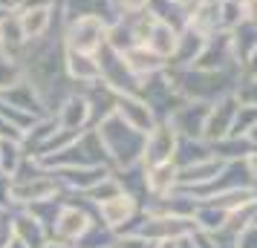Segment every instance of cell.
<instances>
[{
    "mask_svg": "<svg viewBox=\"0 0 257 248\" xmlns=\"http://www.w3.org/2000/svg\"><path fill=\"white\" fill-rule=\"evenodd\" d=\"M61 196H64V202H61L58 216H55V222H52L49 239L75 245L84 236V231H87L95 219L93 205L87 202V196H78V193H61Z\"/></svg>",
    "mask_w": 257,
    "mask_h": 248,
    "instance_id": "7a4b0ae2",
    "label": "cell"
},
{
    "mask_svg": "<svg viewBox=\"0 0 257 248\" xmlns=\"http://www.w3.org/2000/svg\"><path fill=\"white\" fill-rule=\"evenodd\" d=\"M116 3H118V9H124V12H133V15L145 12V9L151 6V0H116Z\"/></svg>",
    "mask_w": 257,
    "mask_h": 248,
    "instance_id": "4dcf8cb0",
    "label": "cell"
},
{
    "mask_svg": "<svg viewBox=\"0 0 257 248\" xmlns=\"http://www.w3.org/2000/svg\"><path fill=\"white\" fill-rule=\"evenodd\" d=\"M234 95L240 98V104H251V107H257V75H248V78H243V81L237 84Z\"/></svg>",
    "mask_w": 257,
    "mask_h": 248,
    "instance_id": "83f0119b",
    "label": "cell"
},
{
    "mask_svg": "<svg viewBox=\"0 0 257 248\" xmlns=\"http://www.w3.org/2000/svg\"><path fill=\"white\" fill-rule=\"evenodd\" d=\"M118 193H124V190H121V185H118L116 173L110 170V173H107L101 182H95L93 188H90V193H87V202H90V205H98V202L113 199V196H118Z\"/></svg>",
    "mask_w": 257,
    "mask_h": 248,
    "instance_id": "cb8c5ba5",
    "label": "cell"
},
{
    "mask_svg": "<svg viewBox=\"0 0 257 248\" xmlns=\"http://www.w3.org/2000/svg\"><path fill=\"white\" fill-rule=\"evenodd\" d=\"M176 44H179V32H176L171 24H165V21H153L151 32H148V38H145V47L151 49V52H156L162 61H171L176 52Z\"/></svg>",
    "mask_w": 257,
    "mask_h": 248,
    "instance_id": "e0dca14e",
    "label": "cell"
},
{
    "mask_svg": "<svg viewBox=\"0 0 257 248\" xmlns=\"http://www.w3.org/2000/svg\"><path fill=\"white\" fill-rule=\"evenodd\" d=\"M145 182H148V196H162L179 188V167L174 162L145 167Z\"/></svg>",
    "mask_w": 257,
    "mask_h": 248,
    "instance_id": "ac0fdd59",
    "label": "cell"
},
{
    "mask_svg": "<svg viewBox=\"0 0 257 248\" xmlns=\"http://www.w3.org/2000/svg\"><path fill=\"white\" fill-rule=\"evenodd\" d=\"M254 124H257V107L240 104L237 107V116H234V124H231V136H248Z\"/></svg>",
    "mask_w": 257,
    "mask_h": 248,
    "instance_id": "484cf974",
    "label": "cell"
},
{
    "mask_svg": "<svg viewBox=\"0 0 257 248\" xmlns=\"http://www.w3.org/2000/svg\"><path fill=\"white\" fill-rule=\"evenodd\" d=\"M208 156H214L211 153V142H205V139H179L174 153V165L185 167V165H194V162H202Z\"/></svg>",
    "mask_w": 257,
    "mask_h": 248,
    "instance_id": "7402d4cb",
    "label": "cell"
},
{
    "mask_svg": "<svg viewBox=\"0 0 257 248\" xmlns=\"http://www.w3.org/2000/svg\"><path fill=\"white\" fill-rule=\"evenodd\" d=\"M194 219L191 216H165V213H145L136 219L130 234H139L148 242H168V239H182L194 234Z\"/></svg>",
    "mask_w": 257,
    "mask_h": 248,
    "instance_id": "277c9868",
    "label": "cell"
},
{
    "mask_svg": "<svg viewBox=\"0 0 257 248\" xmlns=\"http://www.w3.org/2000/svg\"><path fill=\"white\" fill-rule=\"evenodd\" d=\"M151 248H153V245H151Z\"/></svg>",
    "mask_w": 257,
    "mask_h": 248,
    "instance_id": "f35d334b",
    "label": "cell"
},
{
    "mask_svg": "<svg viewBox=\"0 0 257 248\" xmlns=\"http://www.w3.org/2000/svg\"><path fill=\"white\" fill-rule=\"evenodd\" d=\"M93 213H95V219L101 225H107L110 231H116V234H130L133 225H136V219L142 216V202L136 199V196H130V193H118L113 199L93 205Z\"/></svg>",
    "mask_w": 257,
    "mask_h": 248,
    "instance_id": "8992f818",
    "label": "cell"
},
{
    "mask_svg": "<svg viewBox=\"0 0 257 248\" xmlns=\"http://www.w3.org/2000/svg\"><path fill=\"white\" fill-rule=\"evenodd\" d=\"M248 167H251V173H254V179H257V150L248 156Z\"/></svg>",
    "mask_w": 257,
    "mask_h": 248,
    "instance_id": "836d02e7",
    "label": "cell"
},
{
    "mask_svg": "<svg viewBox=\"0 0 257 248\" xmlns=\"http://www.w3.org/2000/svg\"><path fill=\"white\" fill-rule=\"evenodd\" d=\"M237 107H240V98L234 93L211 101L208 118H205V133H202L205 142H220L225 136H231V124H234V116H237Z\"/></svg>",
    "mask_w": 257,
    "mask_h": 248,
    "instance_id": "7c38bea8",
    "label": "cell"
},
{
    "mask_svg": "<svg viewBox=\"0 0 257 248\" xmlns=\"http://www.w3.org/2000/svg\"><path fill=\"white\" fill-rule=\"evenodd\" d=\"M61 202H64V196H55V199H44V202H35V205H29L26 211L32 213L38 222L47 228V231H52V222H55V216H58Z\"/></svg>",
    "mask_w": 257,
    "mask_h": 248,
    "instance_id": "d4e9b609",
    "label": "cell"
},
{
    "mask_svg": "<svg viewBox=\"0 0 257 248\" xmlns=\"http://www.w3.org/2000/svg\"><path fill=\"white\" fill-rule=\"evenodd\" d=\"M113 242H116V231H110L107 225L93 219V225L84 231V236L75 242V248H113Z\"/></svg>",
    "mask_w": 257,
    "mask_h": 248,
    "instance_id": "603a6c76",
    "label": "cell"
},
{
    "mask_svg": "<svg viewBox=\"0 0 257 248\" xmlns=\"http://www.w3.org/2000/svg\"><path fill=\"white\" fill-rule=\"evenodd\" d=\"M176 248H199V242H197L194 234H188V236H182V239H176Z\"/></svg>",
    "mask_w": 257,
    "mask_h": 248,
    "instance_id": "d6a6232c",
    "label": "cell"
},
{
    "mask_svg": "<svg viewBox=\"0 0 257 248\" xmlns=\"http://www.w3.org/2000/svg\"><path fill=\"white\" fill-rule=\"evenodd\" d=\"M58 179L52 176L49 170H38L32 176H15L9 182V205L12 208H29L35 202H44V199H55L61 196Z\"/></svg>",
    "mask_w": 257,
    "mask_h": 248,
    "instance_id": "3957f363",
    "label": "cell"
},
{
    "mask_svg": "<svg viewBox=\"0 0 257 248\" xmlns=\"http://www.w3.org/2000/svg\"><path fill=\"white\" fill-rule=\"evenodd\" d=\"M222 165H225L222 159L208 156V159H202V162L179 167V188L188 190V193H197V190H202L205 185H211V182L217 179V173L222 170Z\"/></svg>",
    "mask_w": 257,
    "mask_h": 248,
    "instance_id": "5bb4252c",
    "label": "cell"
},
{
    "mask_svg": "<svg viewBox=\"0 0 257 248\" xmlns=\"http://www.w3.org/2000/svg\"><path fill=\"white\" fill-rule=\"evenodd\" d=\"M121 61L127 64V70L136 75V78H151V75H159V72L168 70V61H162L156 52L145 47V44H136V47H130L127 52H121Z\"/></svg>",
    "mask_w": 257,
    "mask_h": 248,
    "instance_id": "9a60e30c",
    "label": "cell"
},
{
    "mask_svg": "<svg viewBox=\"0 0 257 248\" xmlns=\"http://www.w3.org/2000/svg\"><path fill=\"white\" fill-rule=\"evenodd\" d=\"M257 147L248 136H225L220 142H211V153L222 162H248V156Z\"/></svg>",
    "mask_w": 257,
    "mask_h": 248,
    "instance_id": "ffe728a7",
    "label": "cell"
},
{
    "mask_svg": "<svg viewBox=\"0 0 257 248\" xmlns=\"http://www.w3.org/2000/svg\"><path fill=\"white\" fill-rule=\"evenodd\" d=\"M248 139H251V144H254V147H257V124H254V127H251V133H248Z\"/></svg>",
    "mask_w": 257,
    "mask_h": 248,
    "instance_id": "8d00e7d4",
    "label": "cell"
},
{
    "mask_svg": "<svg viewBox=\"0 0 257 248\" xmlns=\"http://www.w3.org/2000/svg\"><path fill=\"white\" fill-rule=\"evenodd\" d=\"M64 72L72 84H84V87H93L101 81V61L98 52H75V49L64 47Z\"/></svg>",
    "mask_w": 257,
    "mask_h": 248,
    "instance_id": "4fadbf2b",
    "label": "cell"
},
{
    "mask_svg": "<svg viewBox=\"0 0 257 248\" xmlns=\"http://www.w3.org/2000/svg\"><path fill=\"white\" fill-rule=\"evenodd\" d=\"M237 248H257V222H251L237 234Z\"/></svg>",
    "mask_w": 257,
    "mask_h": 248,
    "instance_id": "f1b7e54d",
    "label": "cell"
},
{
    "mask_svg": "<svg viewBox=\"0 0 257 248\" xmlns=\"http://www.w3.org/2000/svg\"><path fill=\"white\" fill-rule=\"evenodd\" d=\"M176 144H179V136L171 127V121H156L153 130L145 133V147H142V165H162V162H174Z\"/></svg>",
    "mask_w": 257,
    "mask_h": 248,
    "instance_id": "52a82bcc",
    "label": "cell"
},
{
    "mask_svg": "<svg viewBox=\"0 0 257 248\" xmlns=\"http://www.w3.org/2000/svg\"><path fill=\"white\" fill-rule=\"evenodd\" d=\"M18 21H21L26 44L29 41H38V38L47 35L49 24H52V6H29V9H21Z\"/></svg>",
    "mask_w": 257,
    "mask_h": 248,
    "instance_id": "d6986e66",
    "label": "cell"
},
{
    "mask_svg": "<svg viewBox=\"0 0 257 248\" xmlns=\"http://www.w3.org/2000/svg\"><path fill=\"white\" fill-rule=\"evenodd\" d=\"M52 116H55L61 130L67 133H81L87 127H93V107H90L87 93H70Z\"/></svg>",
    "mask_w": 257,
    "mask_h": 248,
    "instance_id": "9c48e42d",
    "label": "cell"
},
{
    "mask_svg": "<svg viewBox=\"0 0 257 248\" xmlns=\"http://www.w3.org/2000/svg\"><path fill=\"white\" fill-rule=\"evenodd\" d=\"M208 107L205 101H182L165 121H171L179 139H202L205 133V118H208Z\"/></svg>",
    "mask_w": 257,
    "mask_h": 248,
    "instance_id": "8fae6325",
    "label": "cell"
},
{
    "mask_svg": "<svg viewBox=\"0 0 257 248\" xmlns=\"http://www.w3.org/2000/svg\"><path fill=\"white\" fill-rule=\"evenodd\" d=\"M124 124H130L133 130L148 133L153 130V124L159 121L153 107L148 104V98H142L139 93H118L116 95V110H113Z\"/></svg>",
    "mask_w": 257,
    "mask_h": 248,
    "instance_id": "30bf717a",
    "label": "cell"
},
{
    "mask_svg": "<svg viewBox=\"0 0 257 248\" xmlns=\"http://www.w3.org/2000/svg\"><path fill=\"white\" fill-rule=\"evenodd\" d=\"M44 248H75V245H67V242H55V239H49Z\"/></svg>",
    "mask_w": 257,
    "mask_h": 248,
    "instance_id": "e575fe53",
    "label": "cell"
},
{
    "mask_svg": "<svg viewBox=\"0 0 257 248\" xmlns=\"http://www.w3.org/2000/svg\"><path fill=\"white\" fill-rule=\"evenodd\" d=\"M3 248H26V245H24V242H21V239H18V236H15L12 242H9V245H3Z\"/></svg>",
    "mask_w": 257,
    "mask_h": 248,
    "instance_id": "d590c367",
    "label": "cell"
},
{
    "mask_svg": "<svg viewBox=\"0 0 257 248\" xmlns=\"http://www.w3.org/2000/svg\"><path fill=\"white\" fill-rule=\"evenodd\" d=\"M245 72H248V75H257V47L251 49V55H248V58H245Z\"/></svg>",
    "mask_w": 257,
    "mask_h": 248,
    "instance_id": "1f68e13d",
    "label": "cell"
},
{
    "mask_svg": "<svg viewBox=\"0 0 257 248\" xmlns=\"http://www.w3.org/2000/svg\"><path fill=\"white\" fill-rule=\"evenodd\" d=\"M98 139L104 144L107 162H110V170H118V167H130L142 162V147H145V133L133 130L130 124H124L116 113L104 116L101 121L93 124Z\"/></svg>",
    "mask_w": 257,
    "mask_h": 248,
    "instance_id": "6da1fadb",
    "label": "cell"
},
{
    "mask_svg": "<svg viewBox=\"0 0 257 248\" xmlns=\"http://www.w3.org/2000/svg\"><path fill=\"white\" fill-rule=\"evenodd\" d=\"M15 236L26 248H44L49 242V231L26 208H15Z\"/></svg>",
    "mask_w": 257,
    "mask_h": 248,
    "instance_id": "2e32d148",
    "label": "cell"
},
{
    "mask_svg": "<svg viewBox=\"0 0 257 248\" xmlns=\"http://www.w3.org/2000/svg\"><path fill=\"white\" fill-rule=\"evenodd\" d=\"M104 44H107V24L98 15H72V21L67 24L64 47L95 55Z\"/></svg>",
    "mask_w": 257,
    "mask_h": 248,
    "instance_id": "5b68a950",
    "label": "cell"
},
{
    "mask_svg": "<svg viewBox=\"0 0 257 248\" xmlns=\"http://www.w3.org/2000/svg\"><path fill=\"white\" fill-rule=\"evenodd\" d=\"M49 173L58 179V185H61L64 193L87 196L95 182H101V179L110 173V167H104V165H75V167H58V170H49Z\"/></svg>",
    "mask_w": 257,
    "mask_h": 248,
    "instance_id": "ba28073f",
    "label": "cell"
},
{
    "mask_svg": "<svg viewBox=\"0 0 257 248\" xmlns=\"http://www.w3.org/2000/svg\"><path fill=\"white\" fill-rule=\"evenodd\" d=\"M237 9H240V21L257 24V0H237Z\"/></svg>",
    "mask_w": 257,
    "mask_h": 248,
    "instance_id": "f546056e",
    "label": "cell"
},
{
    "mask_svg": "<svg viewBox=\"0 0 257 248\" xmlns=\"http://www.w3.org/2000/svg\"><path fill=\"white\" fill-rule=\"evenodd\" d=\"M21 78H24V67L15 58H9V55L0 52V93H3L6 87H12L15 81H21Z\"/></svg>",
    "mask_w": 257,
    "mask_h": 248,
    "instance_id": "4316f807",
    "label": "cell"
},
{
    "mask_svg": "<svg viewBox=\"0 0 257 248\" xmlns=\"http://www.w3.org/2000/svg\"><path fill=\"white\" fill-rule=\"evenodd\" d=\"M191 219H194V228H197V231H202V234H220L222 228H225L228 211L217 208V205H214V202H208V199H199Z\"/></svg>",
    "mask_w": 257,
    "mask_h": 248,
    "instance_id": "44dd1931",
    "label": "cell"
},
{
    "mask_svg": "<svg viewBox=\"0 0 257 248\" xmlns=\"http://www.w3.org/2000/svg\"><path fill=\"white\" fill-rule=\"evenodd\" d=\"M251 211H254V222H257V185H254V202H251Z\"/></svg>",
    "mask_w": 257,
    "mask_h": 248,
    "instance_id": "74e56055",
    "label": "cell"
}]
</instances>
